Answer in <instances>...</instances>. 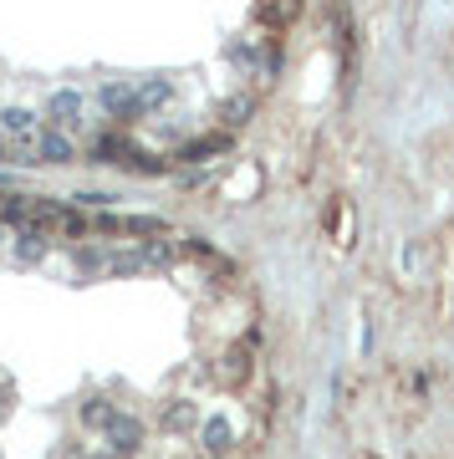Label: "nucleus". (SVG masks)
Instances as JSON below:
<instances>
[{"label":"nucleus","mask_w":454,"mask_h":459,"mask_svg":"<svg viewBox=\"0 0 454 459\" xmlns=\"http://www.w3.org/2000/svg\"><path fill=\"white\" fill-rule=\"evenodd\" d=\"M153 261H159V250H87L82 271H92V276H138Z\"/></svg>","instance_id":"nucleus-1"},{"label":"nucleus","mask_w":454,"mask_h":459,"mask_svg":"<svg viewBox=\"0 0 454 459\" xmlns=\"http://www.w3.org/2000/svg\"><path fill=\"white\" fill-rule=\"evenodd\" d=\"M36 133H41V123H36L26 108H5V113H0V138H5V143H26L31 148Z\"/></svg>","instance_id":"nucleus-2"},{"label":"nucleus","mask_w":454,"mask_h":459,"mask_svg":"<svg viewBox=\"0 0 454 459\" xmlns=\"http://www.w3.org/2000/svg\"><path fill=\"white\" fill-rule=\"evenodd\" d=\"M31 153H41L47 164H62L66 153H72V143H66L57 128H41V133H36V143H31Z\"/></svg>","instance_id":"nucleus-3"},{"label":"nucleus","mask_w":454,"mask_h":459,"mask_svg":"<svg viewBox=\"0 0 454 459\" xmlns=\"http://www.w3.org/2000/svg\"><path fill=\"white\" fill-rule=\"evenodd\" d=\"M72 113H77V98H72V92L51 98V123H57V128H62V123H72Z\"/></svg>","instance_id":"nucleus-4"}]
</instances>
